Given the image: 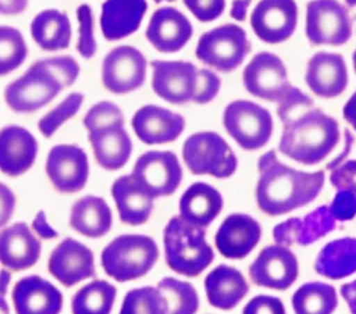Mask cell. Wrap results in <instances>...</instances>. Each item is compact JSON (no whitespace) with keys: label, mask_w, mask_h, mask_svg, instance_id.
<instances>
[{"label":"cell","mask_w":356,"mask_h":314,"mask_svg":"<svg viewBox=\"0 0 356 314\" xmlns=\"http://www.w3.org/2000/svg\"><path fill=\"white\" fill-rule=\"evenodd\" d=\"M242 314H286V311L281 299L268 295H257L245 304Z\"/></svg>","instance_id":"cell-45"},{"label":"cell","mask_w":356,"mask_h":314,"mask_svg":"<svg viewBox=\"0 0 356 314\" xmlns=\"http://www.w3.org/2000/svg\"><path fill=\"white\" fill-rule=\"evenodd\" d=\"M28 56V46L22 33L7 25H0V76L17 69Z\"/></svg>","instance_id":"cell-38"},{"label":"cell","mask_w":356,"mask_h":314,"mask_svg":"<svg viewBox=\"0 0 356 314\" xmlns=\"http://www.w3.org/2000/svg\"><path fill=\"white\" fill-rule=\"evenodd\" d=\"M159 260V247L147 235L125 233L114 238L102 251L104 272L117 282L145 276Z\"/></svg>","instance_id":"cell-6"},{"label":"cell","mask_w":356,"mask_h":314,"mask_svg":"<svg viewBox=\"0 0 356 314\" xmlns=\"http://www.w3.org/2000/svg\"><path fill=\"white\" fill-rule=\"evenodd\" d=\"M132 129L145 144H164L177 140L185 129V118L168 108L146 104L131 119Z\"/></svg>","instance_id":"cell-18"},{"label":"cell","mask_w":356,"mask_h":314,"mask_svg":"<svg viewBox=\"0 0 356 314\" xmlns=\"http://www.w3.org/2000/svg\"><path fill=\"white\" fill-rule=\"evenodd\" d=\"M132 178L153 199L171 196L182 181V167L175 153L150 150L138 157Z\"/></svg>","instance_id":"cell-11"},{"label":"cell","mask_w":356,"mask_h":314,"mask_svg":"<svg viewBox=\"0 0 356 314\" xmlns=\"http://www.w3.org/2000/svg\"><path fill=\"white\" fill-rule=\"evenodd\" d=\"M46 175L60 193L82 190L89 176V161L82 147L76 144H56L46 158Z\"/></svg>","instance_id":"cell-14"},{"label":"cell","mask_w":356,"mask_h":314,"mask_svg":"<svg viewBox=\"0 0 356 314\" xmlns=\"http://www.w3.org/2000/svg\"><path fill=\"white\" fill-rule=\"evenodd\" d=\"M353 142H355V138H353L352 132L349 129H345V132H343V149L339 153V156H337L332 161H330L327 164V170L332 171L337 167H339L342 163H345V158L349 156V153H350V150L353 147Z\"/></svg>","instance_id":"cell-49"},{"label":"cell","mask_w":356,"mask_h":314,"mask_svg":"<svg viewBox=\"0 0 356 314\" xmlns=\"http://www.w3.org/2000/svg\"><path fill=\"white\" fill-rule=\"evenodd\" d=\"M328 208L337 221H350L356 217V197L346 190H337Z\"/></svg>","instance_id":"cell-46"},{"label":"cell","mask_w":356,"mask_h":314,"mask_svg":"<svg viewBox=\"0 0 356 314\" xmlns=\"http://www.w3.org/2000/svg\"><path fill=\"white\" fill-rule=\"evenodd\" d=\"M346 1V4L349 6V7H355L356 6V0H345Z\"/></svg>","instance_id":"cell-57"},{"label":"cell","mask_w":356,"mask_h":314,"mask_svg":"<svg viewBox=\"0 0 356 314\" xmlns=\"http://www.w3.org/2000/svg\"><path fill=\"white\" fill-rule=\"evenodd\" d=\"M305 81L309 89L318 97L334 99L342 94L349 82L343 57L331 51L316 53L307 61Z\"/></svg>","instance_id":"cell-21"},{"label":"cell","mask_w":356,"mask_h":314,"mask_svg":"<svg viewBox=\"0 0 356 314\" xmlns=\"http://www.w3.org/2000/svg\"><path fill=\"white\" fill-rule=\"evenodd\" d=\"M42 245L25 222H15L0 231V264L11 271L33 267Z\"/></svg>","instance_id":"cell-25"},{"label":"cell","mask_w":356,"mask_h":314,"mask_svg":"<svg viewBox=\"0 0 356 314\" xmlns=\"http://www.w3.org/2000/svg\"><path fill=\"white\" fill-rule=\"evenodd\" d=\"M163 242L165 263L179 275L195 278L214 260L204 229L186 222L179 215L170 218L164 226Z\"/></svg>","instance_id":"cell-5"},{"label":"cell","mask_w":356,"mask_h":314,"mask_svg":"<svg viewBox=\"0 0 356 314\" xmlns=\"http://www.w3.org/2000/svg\"><path fill=\"white\" fill-rule=\"evenodd\" d=\"M228 135L245 150L264 147L273 135V115L263 106L250 100L231 101L222 114Z\"/></svg>","instance_id":"cell-9"},{"label":"cell","mask_w":356,"mask_h":314,"mask_svg":"<svg viewBox=\"0 0 356 314\" xmlns=\"http://www.w3.org/2000/svg\"><path fill=\"white\" fill-rule=\"evenodd\" d=\"M71 22L65 13L47 8L35 15L31 22V36L46 51L65 50L71 42Z\"/></svg>","instance_id":"cell-33"},{"label":"cell","mask_w":356,"mask_h":314,"mask_svg":"<svg viewBox=\"0 0 356 314\" xmlns=\"http://www.w3.org/2000/svg\"><path fill=\"white\" fill-rule=\"evenodd\" d=\"M32 229L42 239H54L58 236V232L47 222V217L43 210H40L35 215V218L32 221Z\"/></svg>","instance_id":"cell-48"},{"label":"cell","mask_w":356,"mask_h":314,"mask_svg":"<svg viewBox=\"0 0 356 314\" xmlns=\"http://www.w3.org/2000/svg\"><path fill=\"white\" fill-rule=\"evenodd\" d=\"M298 25L295 0H260L250 14V26L264 43L275 44L288 40Z\"/></svg>","instance_id":"cell-16"},{"label":"cell","mask_w":356,"mask_h":314,"mask_svg":"<svg viewBox=\"0 0 356 314\" xmlns=\"http://www.w3.org/2000/svg\"><path fill=\"white\" fill-rule=\"evenodd\" d=\"M335 218L328 206H320L306 214L303 218H289L273 229V238L277 245L307 246L335 229Z\"/></svg>","instance_id":"cell-22"},{"label":"cell","mask_w":356,"mask_h":314,"mask_svg":"<svg viewBox=\"0 0 356 314\" xmlns=\"http://www.w3.org/2000/svg\"><path fill=\"white\" fill-rule=\"evenodd\" d=\"M193 26L186 15L174 7L157 8L147 24L145 36L160 53H177L192 38Z\"/></svg>","instance_id":"cell-19"},{"label":"cell","mask_w":356,"mask_h":314,"mask_svg":"<svg viewBox=\"0 0 356 314\" xmlns=\"http://www.w3.org/2000/svg\"><path fill=\"white\" fill-rule=\"evenodd\" d=\"M182 158L193 175L229 178L238 168V158L227 140L213 131L192 133L182 144Z\"/></svg>","instance_id":"cell-7"},{"label":"cell","mask_w":356,"mask_h":314,"mask_svg":"<svg viewBox=\"0 0 356 314\" xmlns=\"http://www.w3.org/2000/svg\"><path fill=\"white\" fill-rule=\"evenodd\" d=\"M207 301L220 310L238 306L249 292V283L242 272L231 265L220 264L204 278Z\"/></svg>","instance_id":"cell-29"},{"label":"cell","mask_w":356,"mask_h":314,"mask_svg":"<svg viewBox=\"0 0 356 314\" xmlns=\"http://www.w3.org/2000/svg\"><path fill=\"white\" fill-rule=\"evenodd\" d=\"M278 150L303 165L321 163L339 142L338 121L316 107H305L282 121Z\"/></svg>","instance_id":"cell-3"},{"label":"cell","mask_w":356,"mask_h":314,"mask_svg":"<svg viewBox=\"0 0 356 314\" xmlns=\"http://www.w3.org/2000/svg\"><path fill=\"white\" fill-rule=\"evenodd\" d=\"M117 297L114 285L104 279L86 283L71 300L72 314H110Z\"/></svg>","instance_id":"cell-35"},{"label":"cell","mask_w":356,"mask_h":314,"mask_svg":"<svg viewBox=\"0 0 356 314\" xmlns=\"http://www.w3.org/2000/svg\"><path fill=\"white\" fill-rule=\"evenodd\" d=\"M79 75V64L71 56L35 61L4 89V100L14 113H33L50 103Z\"/></svg>","instance_id":"cell-2"},{"label":"cell","mask_w":356,"mask_h":314,"mask_svg":"<svg viewBox=\"0 0 356 314\" xmlns=\"http://www.w3.org/2000/svg\"><path fill=\"white\" fill-rule=\"evenodd\" d=\"M342 115L345 121L356 131V92H353L349 100L345 103L342 108Z\"/></svg>","instance_id":"cell-52"},{"label":"cell","mask_w":356,"mask_h":314,"mask_svg":"<svg viewBox=\"0 0 356 314\" xmlns=\"http://www.w3.org/2000/svg\"><path fill=\"white\" fill-rule=\"evenodd\" d=\"M120 314H168V301L157 286L135 288L124 296Z\"/></svg>","instance_id":"cell-37"},{"label":"cell","mask_w":356,"mask_h":314,"mask_svg":"<svg viewBox=\"0 0 356 314\" xmlns=\"http://www.w3.org/2000/svg\"><path fill=\"white\" fill-rule=\"evenodd\" d=\"M78 42L76 50L83 58H92L96 54L97 44L95 39V17L89 4H81L76 8Z\"/></svg>","instance_id":"cell-40"},{"label":"cell","mask_w":356,"mask_h":314,"mask_svg":"<svg viewBox=\"0 0 356 314\" xmlns=\"http://www.w3.org/2000/svg\"><path fill=\"white\" fill-rule=\"evenodd\" d=\"M39 144L24 126L7 125L0 129V171L8 176L25 174L35 163Z\"/></svg>","instance_id":"cell-24"},{"label":"cell","mask_w":356,"mask_h":314,"mask_svg":"<svg viewBox=\"0 0 356 314\" xmlns=\"http://www.w3.org/2000/svg\"><path fill=\"white\" fill-rule=\"evenodd\" d=\"M96 163L107 170H121L132 153V140L124 125H106L88 132Z\"/></svg>","instance_id":"cell-26"},{"label":"cell","mask_w":356,"mask_h":314,"mask_svg":"<svg viewBox=\"0 0 356 314\" xmlns=\"http://www.w3.org/2000/svg\"><path fill=\"white\" fill-rule=\"evenodd\" d=\"M353 31L348 8L338 0H310L306 4V36L314 46H342Z\"/></svg>","instance_id":"cell-10"},{"label":"cell","mask_w":356,"mask_h":314,"mask_svg":"<svg viewBox=\"0 0 356 314\" xmlns=\"http://www.w3.org/2000/svg\"><path fill=\"white\" fill-rule=\"evenodd\" d=\"M222 206V196L214 186L195 182L182 193L178 208L181 218L204 229L218 217Z\"/></svg>","instance_id":"cell-28"},{"label":"cell","mask_w":356,"mask_h":314,"mask_svg":"<svg viewBox=\"0 0 356 314\" xmlns=\"http://www.w3.org/2000/svg\"><path fill=\"white\" fill-rule=\"evenodd\" d=\"M352 63H353V69H355V72H356V50H355L353 54H352Z\"/></svg>","instance_id":"cell-56"},{"label":"cell","mask_w":356,"mask_h":314,"mask_svg":"<svg viewBox=\"0 0 356 314\" xmlns=\"http://www.w3.org/2000/svg\"><path fill=\"white\" fill-rule=\"evenodd\" d=\"M124 114L121 108L114 104L113 101H99L95 106H92L86 115L83 117V126L86 131H92L95 128L106 126V125H124Z\"/></svg>","instance_id":"cell-41"},{"label":"cell","mask_w":356,"mask_h":314,"mask_svg":"<svg viewBox=\"0 0 356 314\" xmlns=\"http://www.w3.org/2000/svg\"><path fill=\"white\" fill-rule=\"evenodd\" d=\"M111 208L100 196H83L71 207L70 226L86 238L104 236L111 229Z\"/></svg>","instance_id":"cell-31"},{"label":"cell","mask_w":356,"mask_h":314,"mask_svg":"<svg viewBox=\"0 0 356 314\" xmlns=\"http://www.w3.org/2000/svg\"><path fill=\"white\" fill-rule=\"evenodd\" d=\"M184 4L200 22H211L225 10V0H184Z\"/></svg>","instance_id":"cell-43"},{"label":"cell","mask_w":356,"mask_h":314,"mask_svg":"<svg viewBox=\"0 0 356 314\" xmlns=\"http://www.w3.org/2000/svg\"><path fill=\"white\" fill-rule=\"evenodd\" d=\"M147 61L134 46L111 49L102 63V83L114 94H125L139 89L146 81Z\"/></svg>","instance_id":"cell-12"},{"label":"cell","mask_w":356,"mask_h":314,"mask_svg":"<svg viewBox=\"0 0 356 314\" xmlns=\"http://www.w3.org/2000/svg\"><path fill=\"white\" fill-rule=\"evenodd\" d=\"M47 270L53 278L67 288L96 275L92 250L72 238L63 239L51 250Z\"/></svg>","instance_id":"cell-17"},{"label":"cell","mask_w":356,"mask_h":314,"mask_svg":"<svg viewBox=\"0 0 356 314\" xmlns=\"http://www.w3.org/2000/svg\"><path fill=\"white\" fill-rule=\"evenodd\" d=\"M298 274L299 264L293 251L277 243L261 249L249 267V278L254 285L274 290H286Z\"/></svg>","instance_id":"cell-15"},{"label":"cell","mask_w":356,"mask_h":314,"mask_svg":"<svg viewBox=\"0 0 356 314\" xmlns=\"http://www.w3.org/2000/svg\"><path fill=\"white\" fill-rule=\"evenodd\" d=\"M15 314H60L63 293L39 275L21 278L11 293Z\"/></svg>","instance_id":"cell-23"},{"label":"cell","mask_w":356,"mask_h":314,"mask_svg":"<svg viewBox=\"0 0 356 314\" xmlns=\"http://www.w3.org/2000/svg\"><path fill=\"white\" fill-rule=\"evenodd\" d=\"M156 3H161V1H175V0H154Z\"/></svg>","instance_id":"cell-58"},{"label":"cell","mask_w":356,"mask_h":314,"mask_svg":"<svg viewBox=\"0 0 356 314\" xmlns=\"http://www.w3.org/2000/svg\"><path fill=\"white\" fill-rule=\"evenodd\" d=\"M242 81L252 96L273 103H278L292 86L284 61L271 51L256 53L246 64Z\"/></svg>","instance_id":"cell-13"},{"label":"cell","mask_w":356,"mask_h":314,"mask_svg":"<svg viewBox=\"0 0 356 314\" xmlns=\"http://www.w3.org/2000/svg\"><path fill=\"white\" fill-rule=\"evenodd\" d=\"M28 7V0H0V14L3 15H17L25 11Z\"/></svg>","instance_id":"cell-50"},{"label":"cell","mask_w":356,"mask_h":314,"mask_svg":"<svg viewBox=\"0 0 356 314\" xmlns=\"http://www.w3.org/2000/svg\"><path fill=\"white\" fill-rule=\"evenodd\" d=\"M82 103L83 94L79 92H74L65 96L63 101H60L54 108H51L39 119L38 128L40 133L44 138H51L64 122H67L79 111Z\"/></svg>","instance_id":"cell-39"},{"label":"cell","mask_w":356,"mask_h":314,"mask_svg":"<svg viewBox=\"0 0 356 314\" xmlns=\"http://www.w3.org/2000/svg\"><path fill=\"white\" fill-rule=\"evenodd\" d=\"M152 89L163 100L172 104L210 103L220 92L221 79L207 68H197L184 60H154L150 63Z\"/></svg>","instance_id":"cell-4"},{"label":"cell","mask_w":356,"mask_h":314,"mask_svg":"<svg viewBox=\"0 0 356 314\" xmlns=\"http://www.w3.org/2000/svg\"><path fill=\"white\" fill-rule=\"evenodd\" d=\"M330 182L337 190H346L356 197V160L345 161L332 170Z\"/></svg>","instance_id":"cell-44"},{"label":"cell","mask_w":356,"mask_h":314,"mask_svg":"<svg viewBox=\"0 0 356 314\" xmlns=\"http://www.w3.org/2000/svg\"><path fill=\"white\" fill-rule=\"evenodd\" d=\"M146 10V0H106L100 13L102 35L110 42L134 35L139 29Z\"/></svg>","instance_id":"cell-27"},{"label":"cell","mask_w":356,"mask_h":314,"mask_svg":"<svg viewBox=\"0 0 356 314\" xmlns=\"http://www.w3.org/2000/svg\"><path fill=\"white\" fill-rule=\"evenodd\" d=\"M246 31L235 24H224L204 32L196 44V58L220 72L236 69L250 53Z\"/></svg>","instance_id":"cell-8"},{"label":"cell","mask_w":356,"mask_h":314,"mask_svg":"<svg viewBox=\"0 0 356 314\" xmlns=\"http://www.w3.org/2000/svg\"><path fill=\"white\" fill-rule=\"evenodd\" d=\"M341 295L348 303L350 314H356V281L343 283L341 286Z\"/></svg>","instance_id":"cell-51"},{"label":"cell","mask_w":356,"mask_h":314,"mask_svg":"<svg viewBox=\"0 0 356 314\" xmlns=\"http://www.w3.org/2000/svg\"><path fill=\"white\" fill-rule=\"evenodd\" d=\"M337 307L338 296L335 288L325 282H306L292 296L295 314H332Z\"/></svg>","instance_id":"cell-34"},{"label":"cell","mask_w":356,"mask_h":314,"mask_svg":"<svg viewBox=\"0 0 356 314\" xmlns=\"http://www.w3.org/2000/svg\"><path fill=\"white\" fill-rule=\"evenodd\" d=\"M157 288L168 301V314H196L199 310V295L189 282L171 276L163 278Z\"/></svg>","instance_id":"cell-36"},{"label":"cell","mask_w":356,"mask_h":314,"mask_svg":"<svg viewBox=\"0 0 356 314\" xmlns=\"http://www.w3.org/2000/svg\"><path fill=\"white\" fill-rule=\"evenodd\" d=\"M250 3L252 0H234L231 4L229 15L236 21H245Z\"/></svg>","instance_id":"cell-53"},{"label":"cell","mask_w":356,"mask_h":314,"mask_svg":"<svg viewBox=\"0 0 356 314\" xmlns=\"http://www.w3.org/2000/svg\"><path fill=\"white\" fill-rule=\"evenodd\" d=\"M0 314H10V308H8V304L4 299V296L0 295Z\"/></svg>","instance_id":"cell-55"},{"label":"cell","mask_w":356,"mask_h":314,"mask_svg":"<svg viewBox=\"0 0 356 314\" xmlns=\"http://www.w3.org/2000/svg\"><path fill=\"white\" fill-rule=\"evenodd\" d=\"M261 238L260 224L249 214H229L218 226L214 243L218 253L231 260H242L252 253Z\"/></svg>","instance_id":"cell-20"},{"label":"cell","mask_w":356,"mask_h":314,"mask_svg":"<svg viewBox=\"0 0 356 314\" xmlns=\"http://www.w3.org/2000/svg\"><path fill=\"white\" fill-rule=\"evenodd\" d=\"M256 203L270 217L284 215L312 203L321 192L324 171L306 172L285 165L275 150L264 153L259 161Z\"/></svg>","instance_id":"cell-1"},{"label":"cell","mask_w":356,"mask_h":314,"mask_svg":"<svg viewBox=\"0 0 356 314\" xmlns=\"http://www.w3.org/2000/svg\"><path fill=\"white\" fill-rule=\"evenodd\" d=\"M11 281V270L1 268L0 270V295L4 296L8 289V283Z\"/></svg>","instance_id":"cell-54"},{"label":"cell","mask_w":356,"mask_h":314,"mask_svg":"<svg viewBox=\"0 0 356 314\" xmlns=\"http://www.w3.org/2000/svg\"><path fill=\"white\" fill-rule=\"evenodd\" d=\"M15 203L17 199L14 192L7 185L0 182V228L6 226L11 220L15 210Z\"/></svg>","instance_id":"cell-47"},{"label":"cell","mask_w":356,"mask_h":314,"mask_svg":"<svg viewBox=\"0 0 356 314\" xmlns=\"http://www.w3.org/2000/svg\"><path fill=\"white\" fill-rule=\"evenodd\" d=\"M314 270L328 279H342L356 272V238L346 236L328 242L317 254Z\"/></svg>","instance_id":"cell-32"},{"label":"cell","mask_w":356,"mask_h":314,"mask_svg":"<svg viewBox=\"0 0 356 314\" xmlns=\"http://www.w3.org/2000/svg\"><path fill=\"white\" fill-rule=\"evenodd\" d=\"M111 196L121 222L128 225L145 224L152 211L154 199L143 190L132 175H122L111 185Z\"/></svg>","instance_id":"cell-30"},{"label":"cell","mask_w":356,"mask_h":314,"mask_svg":"<svg viewBox=\"0 0 356 314\" xmlns=\"http://www.w3.org/2000/svg\"><path fill=\"white\" fill-rule=\"evenodd\" d=\"M313 106H314V101L312 97H309L300 89L291 86L289 90L285 93V96L277 103V115L281 121H285L295 111L305 107H313Z\"/></svg>","instance_id":"cell-42"}]
</instances>
